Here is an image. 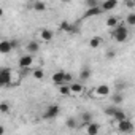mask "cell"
I'll return each instance as SVG.
<instances>
[{
  "label": "cell",
  "mask_w": 135,
  "mask_h": 135,
  "mask_svg": "<svg viewBox=\"0 0 135 135\" xmlns=\"http://www.w3.org/2000/svg\"><path fill=\"white\" fill-rule=\"evenodd\" d=\"M86 132L89 133V135H97L99 132H100V124H97V122H89L88 126H86Z\"/></svg>",
  "instance_id": "cell-12"
},
{
  "label": "cell",
  "mask_w": 135,
  "mask_h": 135,
  "mask_svg": "<svg viewBox=\"0 0 135 135\" xmlns=\"http://www.w3.org/2000/svg\"><path fill=\"white\" fill-rule=\"evenodd\" d=\"M65 126L69 127V129H76V126H78V122H76V119L75 118H67V121H65Z\"/></svg>",
  "instance_id": "cell-25"
},
{
  "label": "cell",
  "mask_w": 135,
  "mask_h": 135,
  "mask_svg": "<svg viewBox=\"0 0 135 135\" xmlns=\"http://www.w3.org/2000/svg\"><path fill=\"white\" fill-rule=\"evenodd\" d=\"M102 43H103V40H102L100 37H92V38L89 40V48L97 49L99 46H102Z\"/></svg>",
  "instance_id": "cell-16"
},
{
  "label": "cell",
  "mask_w": 135,
  "mask_h": 135,
  "mask_svg": "<svg viewBox=\"0 0 135 135\" xmlns=\"http://www.w3.org/2000/svg\"><path fill=\"white\" fill-rule=\"evenodd\" d=\"M11 45H13V49H16V48L19 46V41H18V40H11Z\"/></svg>",
  "instance_id": "cell-35"
},
{
  "label": "cell",
  "mask_w": 135,
  "mask_h": 135,
  "mask_svg": "<svg viewBox=\"0 0 135 135\" xmlns=\"http://www.w3.org/2000/svg\"><path fill=\"white\" fill-rule=\"evenodd\" d=\"M60 2H62V3H70L72 0H60Z\"/></svg>",
  "instance_id": "cell-36"
},
{
  "label": "cell",
  "mask_w": 135,
  "mask_h": 135,
  "mask_svg": "<svg viewBox=\"0 0 135 135\" xmlns=\"http://www.w3.org/2000/svg\"><path fill=\"white\" fill-rule=\"evenodd\" d=\"M32 64H33V56L30 52L21 56V59H19V67L21 69H29V67H32Z\"/></svg>",
  "instance_id": "cell-7"
},
{
  "label": "cell",
  "mask_w": 135,
  "mask_h": 135,
  "mask_svg": "<svg viewBox=\"0 0 135 135\" xmlns=\"http://www.w3.org/2000/svg\"><path fill=\"white\" fill-rule=\"evenodd\" d=\"M122 100H124L122 94H121L119 91H114V94L111 95V103H114V105H121V103H122Z\"/></svg>",
  "instance_id": "cell-17"
},
{
  "label": "cell",
  "mask_w": 135,
  "mask_h": 135,
  "mask_svg": "<svg viewBox=\"0 0 135 135\" xmlns=\"http://www.w3.org/2000/svg\"><path fill=\"white\" fill-rule=\"evenodd\" d=\"M59 29H60L62 32H65V33H69L70 29H72V22H70V21H62L60 26H59Z\"/></svg>",
  "instance_id": "cell-23"
},
{
  "label": "cell",
  "mask_w": 135,
  "mask_h": 135,
  "mask_svg": "<svg viewBox=\"0 0 135 135\" xmlns=\"http://www.w3.org/2000/svg\"><path fill=\"white\" fill-rule=\"evenodd\" d=\"M86 5H88V8H92V7H100L99 0H88V2H86Z\"/></svg>",
  "instance_id": "cell-31"
},
{
  "label": "cell",
  "mask_w": 135,
  "mask_h": 135,
  "mask_svg": "<svg viewBox=\"0 0 135 135\" xmlns=\"http://www.w3.org/2000/svg\"><path fill=\"white\" fill-rule=\"evenodd\" d=\"M103 13L102 7H92V8H88L83 15V19H88V18H95V16H100Z\"/></svg>",
  "instance_id": "cell-6"
},
{
  "label": "cell",
  "mask_w": 135,
  "mask_h": 135,
  "mask_svg": "<svg viewBox=\"0 0 135 135\" xmlns=\"http://www.w3.org/2000/svg\"><path fill=\"white\" fill-rule=\"evenodd\" d=\"M105 57H107L108 60L114 59V57H116V51H114V49H108V51H107V54H105Z\"/></svg>",
  "instance_id": "cell-30"
},
{
  "label": "cell",
  "mask_w": 135,
  "mask_h": 135,
  "mask_svg": "<svg viewBox=\"0 0 135 135\" xmlns=\"http://www.w3.org/2000/svg\"><path fill=\"white\" fill-rule=\"evenodd\" d=\"M116 124H118V132H121V133H132L135 130L133 122H130L127 118L122 119V121H119V122H116Z\"/></svg>",
  "instance_id": "cell-4"
},
{
  "label": "cell",
  "mask_w": 135,
  "mask_h": 135,
  "mask_svg": "<svg viewBox=\"0 0 135 135\" xmlns=\"http://www.w3.org/2000/svg\"><path fill=\"white\" fill-rule=\"evenodd\" d=\"M126 22L127 26H135V13H129L126 16Z\"/></svg>",
  "instance_id": "cell-27"
},
{
  "label": "cell",
  "mask_w": 135,
  "mask_h": 135,
  "mask_svg": "<svg viewBox=\"0 0 135 135\" xmlns=\"http://www.w3.org/2000/svg\"><path fill=\"white\" fill-rule=\"evenodd\" d=\"M91 75H92L91 67H88V65L81 67V70H80V80H81V81H88V80L91 78Z\"/></svg>",
  "instance_id": "cell-10"
},
{
  "label": "cell",
  "mask_w": 135,
  "mask_h": 135,
  "mask_svg": "<svg viewBox=\"0 0 135 135\" xmlns=\"http://www.w3.org/2000/svg\"><path fill=\"white\" fill-rule=\"evenodd\" d=\"M126 88H127V84H126L124 81H116V83H114V91H119V92H121V91L126 89Z\"/></svg>",
  "instance_id": "cell-29"
},
{
  "label": "cell",
  "mask_w": 135,
  "mask_h": 135,
  "mask_svg": "<svg viewBox=\"0 0 135 135\" xmlns=\"http://www.w3.org/2000/svg\"><path fill=\"white\" fill-rule=\"evenodd\" d=\"M83 2H88V0H83Z\"/></svg>",
  "instance_id": "cell-37"
},
{
  "label": "cell",
  "mask_w": 135,
  "mask_h": 135,
  "mask_svg": "<svg viewBox=\"0 0 135 135\" xmlns=\"http://www.w3.org/2000/svg\"><path fill=\"white\" fill-rule=\"evenodd\" d=\"M110 86L108 84H100V86H97L95 88V94L99 95V97H107V95H110Z\"/></svg>",
  "instance_id": "cell-9"
},
{
  "label": "cell",
  "mask_w": 135,
  "mask_h": 135,
  "mask_svg": "<svg viewBox=\"0 0 135 135\" xmlns=\"http://www.w3.org/2000/svg\"><path fill=\"white\" fill-rule=\"evenodd\" d=\"M59 113H60V107L59 105H56V103H52V105H49L46 110H45V113H43V118L45 119H56L57 116H59Z\"/></svg>",
  "instance_id": "cell-3"
},
{
  "label": "cell",
  "mask_w": 135,
  "mask_h": 135,
  "mask_svg": "<svg viewBox=\"0 0 135 135\" xmlns=\"http://www.w3.org/2000/svg\"><path fill=\"white\" fill-rule=\"evenodd\" d=\"M10 84H13V73H11V70L10 69H2L0 70V86L7 88Z\"/></svg>",
  "instance_id": "cell-2"
},
{
  "label": "cell",
  "mask_w": 135,
  "mask_h": 135,
  "mask_svg": "<svg viewBox=\"0 0 135 135\" xmlns=\"http://www.w3.org/2000/svg\"><path fill=\"white\" fill-rule=\"evenodd\" d=\"M78 32H80V27H78L76 24H72V29H70V32H69V33H70V35H76Z\"/></svg>",
  "instance_id": "cell-32"
},
{
  "label": "cell",
  "mask_w": 135,
  "mask_h": 135,
  "mask_svg": "<svg viewBox=\"0 0 135 135\" xmlns=\"http://www.w3.org/2000/svg\"><path fill=\"white\" fill-rule=\"evenodd\" d=\"M32 76L35 78V80H43L45 78V72H43V69H35V70H32Z\"/></svg>",
  "instance_id": "cell-24"
},
{
  "label": "cell",
  "mask_w": 135,
  "mask_h": 135,
  "mask_svg": "<svg viewBox=\"0 0 135 135\" xmlns=\"http://www.w3.org/2000/svg\"><path fill=\"white\" fill-rule=\"evenodd\" d=\"M40 37H41V40H45V41H51V40L54 38V32L49 30V29H41V30H40Z\"/></svg>",
  "instance_id": "cell-15"
},
{
  "label": "cell",
  "mask_w": 135,
  "mask_h": 135,
  "mask_svg": "<svg viewBox=\"0 0 135 135\" xmlns=\"http://www.w3.org/2000/svg\"><path fill=\"white\" fill-rule=\"evenodd\" d=\"M118 24H119V19H118L116 16H110V18L107 19V26H108V27H111V29H113V27H116Z\"/></svg>",
  "instance_id": "cell-26"
},
{
  "label": "cell",
  "mask_w": 135,
  "mask_h": 135,
  "mask_svg": "<svg viewBox=\"0 0 135 135\" xmlns=\"http://www.w3.org/2000/svg\"><path fill=\"white\" fill-rule=\"evenodd\" d=\"M26 49H27V52L35 54V52H38V51H40V43H38V41H35V40H32V41H29V43L26 45Z\"/></svg>",
  "instance_id": "cell-14"
},
{
  "label": "cell",
  "mask_w": 135,
  "mask_h": 135,
  "mask_svg": "<svg viewBox=\"0 0 135 135\" xmlns=\"http://www.w3.org/2000/svg\"><path fill=\"white\" fill-rule=\"evenodd\" d=\"M100 7H102L103 11H111V10H114L118 7V0H103L100 3Z\"/></svg>",
  "instance_id": "cell-8"
},
{
  "label": "cell",
  "mask_w": 135,
  "mask_h": 135,
  "mask_svg": "<svg viewBox=\"0 0 135 135\" xmlns=\"http://www.w3.org/2000/svg\"><path fill=\"white\" fill-rule=\"evenodd\" d=\"M13 49V45H11V40H2L0 41V52L2 54H8L10 51Z\"/></svg>",
  "instance_id": "cell-13"
},
{
  "label": "cell",
  "mask_w": 135,
  "mask_h": 135,
  "mask_svg": "<svg viewBox=\"0 0 135 135\" xmlns=\"http://www.w3.org/2000/svg\"><path fill=\"white\" fill-rule=\"evenodd\" d=\"M65 83H69V84L72 83V75H70L69 72H67V73H65Z\"/></svg>",
  "instance_id": "cell-34"
},
{
  "label": "cell",
  "mask_w": 135,
  "mask_h": 135,
  "mask_svg": "<svg viewBox=\"0 0 135 135\" xmlns=\"http://www.w3.org/2000/svg\"><path fill=\"white\" fill-rule=\"evenodd\" d=\"M10 111V105L7 103V102H2V103H0V113H2V114H7Z\"/></svg>",
  "instance_id": "cell-28"
},
{
  "label": "cell",
  "mask_w": 135,
  "mask_h": 135,
  "mask_svg": "<svg viewBox=\"0 0 135 135\" xmlns=\"http://www.w3.org/2000/svg\"><path fill=\"white\" fill-rule=\"evenodd\" d=\"M33 10H35V11H38V13H41V11H45V10H46V3H45V2H41V0H37V2L33 3Z\"/></svg>",
  "instance_id": "cell-22"
},
{
  "label": "cell",
  "mask_w": 135,
  "mask_h": 135,
  "mask_svg": "<svg viewBox=\"0 0 135 135\" xmlns=\"http://www.w3.org/2000/svg\"><path fill=\"white\" fill-rule=\"evenodd\" d=\"M124 5L127 8H133L135 7V0H124Z\"/></svg>",
  "instance_id": "cell-33"
},
{
  "label": "cell",
  "mask_w": 135,
  "mask_h": 135,
  "mask_svg": "<svg viewBox=\"0 0 135 135\" xmlns=\"http://www.w3.org/2000/svg\"><path fill=\"white\" fill-rule=\"evenodd\" d=\"M70 91L73 95H81L84 92V86L81 83H70Z\"/></svg>",
  "instance_id": "cell-11"
},
{
  "label": "cell",
  "mask_w": 135,
  "mask_h": 135,
  "mask_svg": "<svg viewBox=\"0 0 135 135\" xmlns=\"http://www.w3.org/2000/svg\"><path fill=\"white\" fill-rule=\"evenodd\" d=\"M110 35H111V38H113L114 41H118V43H124V41L129 38V30H127L126 26L118 24L116 27H113V30H111Z\"/></svg>",
  "instance_id": "cell-1"
},
{
  "label": "cell",
  "mask_w": 135,
  "mask_h": 135,
  "mask_svg": "<svg viewBox=\"0 0 135 135\" xmlns=\"http://www.w3.org/2000/svg\"><path fill=\"white\" fill-rule=\"evenodd\" d=\"M94 121V116H92V113H89V111H84V113H81V122L84 124V126H88L89 122H92Z\"/></svg>",
  "instance_id": "cell-19"
},
{
  "label": "cell",
  "mask_w": 135,
  "mask_h": 135,
  "mask_svg": "<svg viewBox=\"0 0 135 135\" xmlns=\"http://www.w3.org/2000/svg\"><path fill=\"white\" fill-rule=\"evenodd\" d=\"M126 118H127V114L119 108V110L116 111V114L113 116V122H119V121H122V119H126Z\"/></svg>",
  "instance_id": "cell-21"
},
{
  "label": "cell",
  "mask_w": 135,
  "mask_h": 135,
  "mask_svg": "<svg viewBox=\"0 0 135 135\" xmlns=\"http://www.w3.org/2000/svg\"><path fill=\"white\" fill-rule=\"evenodd\" d=\"M119 110V107L118 105H114V103H111V105H108L107 108H105V114L107 116H110V118H113L114 114H116V111Z\"/></svg>",
  "instance_id": "cell-18"
},
{
  "label": "cell",
  "mask_w": 135,
  "mask_h": 135,
  "mask_svg": "<svg viewBox=\"0 0 135 135\" xmlns=\"http://www.w3.org/2000/svg\"><path fill=\"white\" fill-rule=\"evenodd\" d=\"M65 73H67V72H64V70H57V72H54L52 76H51V81H52L56 86L64 84V83H65Z\"/></svg>",
  "instance_id": "cell-5"
},
{
  "label": "cell",
  "mask_w": 135,
  "mask_h": 135,
  "mask_svg": "<svg viewBox=\"0 0 135 135\" xmlns=\"http://www.w3.org/2000/svg\"><path fill=\"white\" fill-rule=\"evenodd\" d=\"M59 92H60L62 95H65V97H67V95H70V94H72V91H70V84H69V83L60 84V86H59Z\"/></svg>",
  "instance_id": "cell-20"
}]
</instances>
